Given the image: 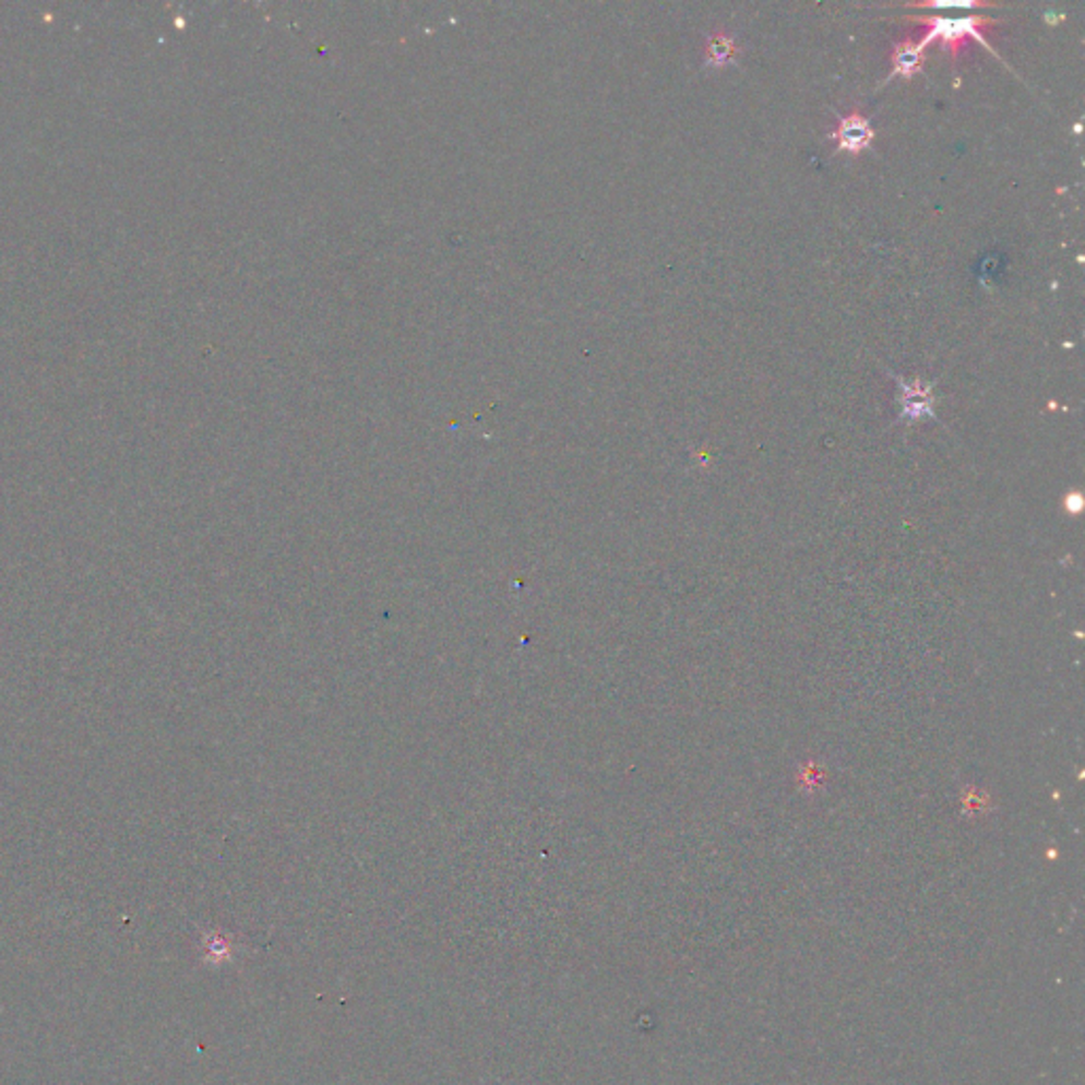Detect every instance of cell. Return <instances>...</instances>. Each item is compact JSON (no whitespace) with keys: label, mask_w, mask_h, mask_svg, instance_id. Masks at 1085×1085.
<instances>
[{"label":"cell","mask_w":1085,"mask_h":1085,"mask_svg":"<svg viewBox=\"0 0 1085 1085\" xmlns=\"http://www.w3.org/2000/svg\"><path fill=\"white\" fill-rule=\"evenodd\" d=\"M873 128L861 112H850L839 119L837 128L832 132L837 151H848L850 155H859L873 143Z\"/></svg>","instance_id":"obj_2"},{"label":"cell","mask_w":1085,"mask_h":1085,"mask_svg":"<svg viewBox=\"0 0 1085 1085\" xmlns=\"http://www.w3.org/2000/svg\"><path fill=\"white\" fill-rule=\"evenodd\" d=\"M911 7H925V9H977V7H988V2H974V0H929V2H916Z\"/></svg>","instance_id":"obj_6"},{"label":"cell","mask_w":1085,"mask_h":1085,"mask_svg":"<svg viewBox=\"0 0 1085 1085\" xmlns=\"http://www.w3.org/2000/svg\"><path fill=\"white\" fill-rule=\"evenodd\" d=\"M916 24H925L927 26V33H925V38L920 40L925 47L931 45L933 40H940L941 49L947 51L952 56V60L958 56L961 47L969 40V38H977L979 43H983L988 47V51H992V47L988 45L986 40V31L990 26H994V22L990 17H981V15H969V17H943V15H918V17H907Z\"/></svg>","instance_id":"obj_1"},{"label":"cell","mask_w":1085,"mask_h":1085,"mask_svg":"<svg viewBox=\"0 0 1085 1085\" xmlns=\"http://www.w3.org/2000/svg\"><path fill=\"white\" fill-rule=\"evenodd\" d=\"M925 45L914 43V40H902L893 47V74L891 76H904L911 79L914 74L920 73L925 64Z\"/></svg>","instance_id":"obj_4"},{"label":"cell","mask_w":1085,"mask_h":1085,"mask_svg":"<svg viewBox=\"0 0 1085 1085\" xmlns=\"http://www.w3.org/2000/svg\"><path fill=\"white\" fill-rule=\"evenodd\" d=\"M736 40L724 33H715L706 40V62L711 67H725L736 58Z\"/></svg>","instance_id":"obj_5"},{"label":"cell","mask_w":1085,"mask_h":1085,"mask_svg":"<svg viewBox=\"0 0 1085 1085\" xmlns=\"http://www.w3.org/2000/svg\"><path fill=\"white\" fill-rule=\"evenodd\" d=\"M899 401H902V418L904 420H920L933 416V389L931 384L916 380L899 378Z\"/></svg>","instance_id":"obj_3"}]
</instances>
